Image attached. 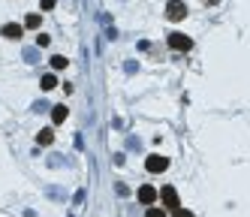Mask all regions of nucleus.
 I'll return each mask as SVG.
<instances>
[{
    "instance_id": "nucleus-13",
    "label": "nucleus",
    "mask_w": 250,
    "mask_h": 217,
    "mask_svg": "<svg viewBox=\"0 0 250 217\" xmlns=\"http://www.w3.org/2000/svg\"><path fill=\"white\" fill-rule=\"evenodd\" d=\"M145 217H166V208H157V205H154V208H148Z\"/></svg>"
},
{
    "instance_id": "nucleus-1",
    "label": "nucleus",
    "mask_w": 250,
    "mask_h": 217,
    "mask_svg": "<svg viewBox=\"0 0 250 217\" xmlns=\"http://www.w3.org/2000/svg\"><path fill=\"white\" fill-rule=\"evenodd\" d=\"M145 169H148L151 175L166 172V169H169V157H163V154H151V157H145Z\"/></svg>"
},
{
    "instance_id": "nucleus-2",
    "label": "nucleus",
    "mask_w": 250,
    "mask_h": 217,
    "mask_svg": "<svg viewBox=\"0 0 250 217\" xmlns=\"http://www.w3.org/2000/svg\"><path fill=\"white\" fill-rule=\"evenodd\" d=\"M169 48L172 51H190L193 48V40L187 33H169Z\"/></svg>"
},
{
    "instance_id": "nucleus-4",
    "label": "nucleus",
    "mask_w": 250,
    "mask_h": 217,
    "mask_svg": "<svg viewBox=\"0 0 250 217\" xmlns=\"http://www.w3.org/2000/svg\"><path fill=\"white\" fill-rule=\"evenodd\" d=\"M160 199H163V205H166V208H172V211H175V208H181V205H178V190H175V187H169V184L160 190Z\"/></svg>"
},
{
    "instance_id": "nucleus-3",
    "label": "nucleus",
    "mask_w": 250,
    "mask_h": 217,
    "mask_svg": "<svg viewBox=\"0 0 250 217\" xmlns=\"http://www.w3.org/2000/svg\"><path fill=\"white\" fill-rule=\"evenodd\" d=\"M166 15L172 18V22H181V18L187 15V6H184V0H169V3H166Z\"/></svg>"
},
{
    "instance_id": "nucleus-8",
    "label": "nucleus",
    "mask_w": 250,
    "mask_h": 217,
    "mask_svg": "<svg viewBox=\"0 0 250 217\" xmlns=\"http://www.w3.org/2000/svg\"><path fill=\"white\" fill-rule=\"evenodd\" d=\"M40 87H42V90H55V87H58V79H55V72H45V76L40 79Z\"/></svg>"
},
{
    "instance_id": "nucleus-14",
    "label": "nucleus",
    "mask_w": 250,
    "mask_h": 217,
    "mask_svg": "<svg viewBox=\"0 0 250 217\" xmlns=\"http://www.w3.org/2000/svg\"><path fill=\"white\" fill-rule=\"evenodd\" d=\"M55 3H58V0H40V6L48 12V9H55Z\"/></svg>"
},
{
    "instance_id": "nucleus-16",
    "label": "nucleus",
    "mask_w": 250,
    "mask_h": 217,
    "mask_svg": "<svg viewBox=\"0 0 250 217\" xmlns=\"http://www.w3.org/2000/svg\"><path fill=\"white\" fill-rule=\"evenodd\" d=\"M208 3H217V0H208Z\"/></svg>"
},
{
    "instance_id": "nucleus-11",
    "label": "nucleus",
    "mask_w": 250,
    "mask_h": 217,
    "mask_svg": "<svg viewBox=\"0 0 250 217\" xmlns=\"http://www.w3.org/2000/svg\"><path fill=\"white\" fill-rule=\"evenodd\" d=\"M66 58H63V54H55V58H51V69H66Z\"/></svg>"
},
{
    "instance_id": "nucleus-5",
    "label": "nucleus",
    "mask_w": 250,
    "mask_h": 217,
    "mask_svg": "<svg viewBox=\"0 0 250 217\" xmlns=\"http://www.w3.org/2000/svg\"><path fill=\"white\" fill-rule=\"evenodd\" d=\"M136 196H139V202H142V205H154V199H157L160 193H157V190H154L151 184H142Z\"/></svg>"
},
{
    "instance_id": "nucleus-15",
    "label": "nucleus",
    "mask_w": 250,
    "mask_h": 217,
    "mask_svg": "<svg viewBox=\"0 0 250 217\" xmlns=\"http://www.w3.org/2000/svg\"><path fill=\"white\" fill-rule=\"evenodd\" d=\"M175 217H193V211H187V208H175Z\"/></svg>"
},
{
    "instance_id": "nucleus-6",
    "label": "nucleus",
    "mask_w": 250,
    "mask_h": 217,
    "mask_svg": "<svg viewBox=\"0 0 250 217\" xmlns=\"http://www.w3.org/2000/svg\"><path fill=\"white\" fill-rule=\"evenodd\" d=\"M0 33H3L6 40H21V36H24V27H21V24H3V30H0Z\"/></svg>"
},
{
    "instance_id": "nucleus-7",
    "label": "nucleus",
    "mask_w": 250,
    "mask_h": 217,
    "mask_svg": "<svg viewBox=\"0 0 250 217\" xmlns=\"http://www.w3.org/2000/svg\"><path fill=\"white\" fill-rule=\"evenodd\" d=\"M66 115H69V108H66V106H55V108H51V121H55V124H63Z\"/></svg>"
},
{
    "instance_id": "nucleus-10",
    "label": "nucleus",
    "mask_w": 250,
    "mask_h": 217,
    "mask_svg": "<svg viewBox=\"0 0 250 217\" xmlns=\"http://www.w3.org/2000/svg\"><path fill=\"white\" fill-rule=\"evenodd\" d=\"M37 142H40V145H51V142H55V130H40Z\"/></svg>"
},
{
    "instance_id": "nucleus-12",
    "label": "nucleus",
    "mask_w": 250,
    "mask_h": 217,
    "mask_svg": "<svg viewBox=\"0 0 250 217\" xmlns=\"http://www.w3.org/2000/svg\"><path fill=\"white\" fill-rule=\"evenodd\" d=\"M48 43H51L48 33H40V36H37V45H40V48H48Z\"/></svg>"
},
{
    "instance_id": "nucleus-9",
    "label": "nucleus",
    "mask_w": 250,
    "mask_h": 217,
    "mask_svg": "<svg viewBox=\"0 0 250 217\" xmlns=\"http://www.w3.org/2000/svg\"><path fill=\"white\" fill-rule=\"evenodd\" d=\"M42 24V15H37V12H33V15H27L24 18V27H30V30H37Z\"/></svg>"
}]
</instances>
